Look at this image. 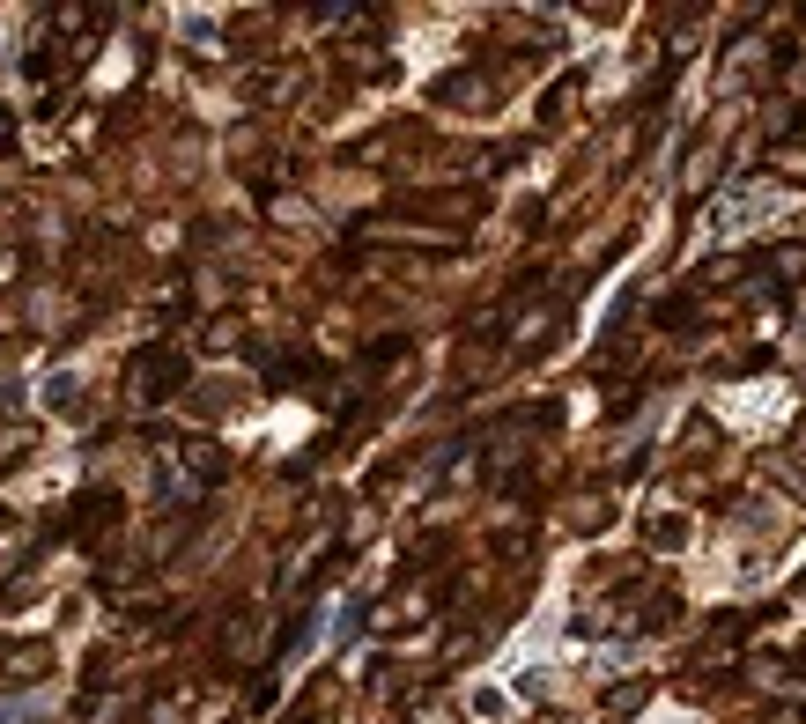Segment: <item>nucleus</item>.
<instances>
[]
</instances>
